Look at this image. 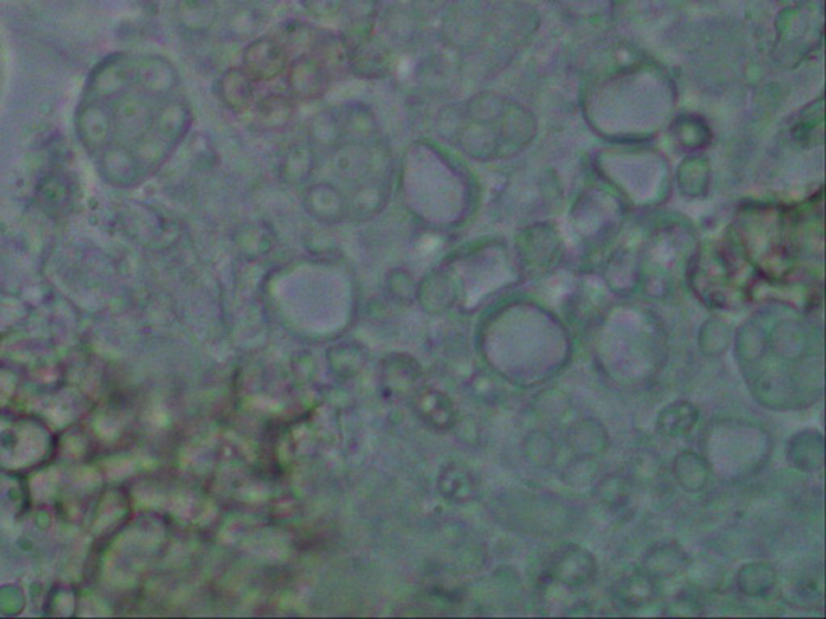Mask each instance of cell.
<instances>
[{"label":"cell","mask_w":826,"mask_h":619,"mask_svg":"<svg viewBox=\"0 0 826 619\" xmlns=\"http://www.w3.org/2000/svg\"><path fill=\"white\" fill-rule=\"evenodd\" d=\"M290 55L272 34L246 42L241 54V66L255 83H273L285 78Z\"/></svg>","instance_id":"obj_1"},{"label":"cell","mask_w":826,"mask_h":619,"mask_svg":"<svg viewBox=\"0 0 826 619\" xmlns=\"http://www.w3.org/2000/svg\"><path fill=\"white\" fill-rule=\"evenodd\" d=\"M286 87L296 103H317L327 96L332 79L324 66L311 55H300L289 62L286 70Z\"/></svg>","instance_id":"obj_2"},{"label":"cell","mask_w":826,"mask_h":619,"mask_svg":"<svg viewBox=\"0 0 826 619\" xmlns=\"http://www.w3.org/2000/svg\"><path fill=\"white\" fill-rule=\"evenodd\" d=\"M394 66V49L377 34L351 45V76L356 78L386 79Z\"/></svg>","instance_id":"obj_3"},{"label":"cell","mask_w":826,"mask_h":619,"mask_svg":"<svg viewBox=\"0 0 826 619\" xmlns=\"http://www.w3.org/2000/svg\"><path fill=\"white\" fill-rule=\"evenodd\" d=\"M303 206L307 215L320 225L332 226L348 220V198L341 189L327 181L304 188Z\"/></svg>","instance_id":"obj_4"},{"label":"cell","mask_w":826,"mask_h":619,"mask_svg":"<svg viewBox=\"0 0 826 619\" xmlns=\"http://www.w3.org/2000/svg\"><path fill=\"white\" fill-rule=\"evenodd\" d=\"M393 195L391 177H370L356 184L348 195V218L353 222H372L390 205Z\"/></svg>","instance_id":"obj_5"},{"label":"cell","mask_w":826,"mask_h":619,"mask_svg":"<svg viewBox=\"0 0 826 619\" xmlns=\"http://www.w3.org/2000/svg\"><path fill=\"white\" fill-rule=\"evenodd\" d=\"M377 145V142H374ZM366 142L345 141L331 153L332 171L348 184L362 183L373 177L377 168V149Z\"/></svg>","instance_id":"obj_6"},{"label":"cell","mask_w":826,"mask_h":619,"mask_svg":"<svg viewBox=\"0 0 826 619\" xmlns=\"http://www.w3.org/2000/svg\"><path fill=\"white\" fill-rule=\"evenodd\" d=\"M378 23L381 24L383 40L393 49H412L422 38V21L413 13L411 6L393 3L381 10Z\"/></svg>","instance_id":"obj_7"},{"label":"cell","mask_w":826,"mask_h":619,"mask_svg":"<svg viewBox=\"0 0 826 619\" xmlns=\"http://www.w3.org/2000/svg\"><path fill=\"white\" fill-rule=\"evenodd\" d=\"M257 83L244 72L243 66H230L216 79L213 93L219 103L233 115H244L255 104Z\"/></svg>","instance_id":"obj_8"},{"label":"cell","mask_w":826,"mask_h":619,"mask_svg":"<svg viewBox=\"0 0 826 619\" xmlns=\"http://www.w3.org/2000/svg\"><path fill=\"white\" fill-rule=\"evenodd\" d=\"M331 79H342L351 75V45L336 31L318 28L317 41L310 52Z\"/></svg>","instance_id":"obj_9"},{"label":"cell","mask_w":826,"mask_h":619,"mask_svg":"<svg viewBox=\"0 0 826 619\" xmlns=\"http://www.w3.org/2000/svg\"><path fill=\"white\" fill-rule=\"evenodd\" d=\"M346 141L374 145L380 141V121L369 104L362 100H348L336 108Z\"/></svg>","instance_id":"obj_10"},{"label":"cell","mask_w":826,"mask_h":619,"mask_svg":"<svg viewBox=\"0 0 826 619\" xmlns=\"http://www.w3.org/2000/svg\"><path fill=\"white\" fill-rule=\"evenodd\" d=\"M381 0H345L342 7V36L349 45L369 40L377 34L378 19H380Z\"/></svg>","instance_id":"obj_11"},{"label":"cell","mask_w":826,"mask_h":619,"mask_svg":"<svg viewBox=\"0 0 826 619\" xmlns=\"http://www.w3.org/2000/svg\"><path fill=\"white\" fill-rule=\"evenodd\" d=\"M318 152L307 141H297L283 152L278 163V177L289 188H306L310 184L318 166Z\"/></svg>","instance_id":"obj_12"},{"label":"cell","mask_w":826,"mask_h":619,"mask_svg":"<svg viewBox=\"0 0 826 619\" xmlns=\"http://www.w3.org/2000/svg\"><path fill=\"white\" fill-rule=\"evenodd\" d=\"M255 125L267 132H282L288 129L297 117V103L289 94H267L255 100L251 108Z\"/></svg>","instance_id":"obj_13"},{"label":"cell","mask_w":826,"mask_h":619,"mask_svg":"<svg viewBox=\"0 0 826 619\" xmlns=\"http://www.w3.org/2000/svg\"><path fill=\"white\" fill-rule=\"evenodd\" d=\"M219 21L222 23L220 30L223 38L227 41L248 42L261 36V31L267 24V15L257 6H231Z\"/></svg>","instance_id":"obj_14"},{"label":"cell","mask_w":826,"mask_h":619,"mask_svg":"<svg viewBox=\"0 0 826 619\" xmlns=\"http://www.w3.org/2000/svg\"><path fill=\"white\" fill-rule=\"evenodd\" d=\"M594 572H596V559L590 552L583 551L576 545L565 548L555 558L554 566H552L554 579L569 587L584 586L587 580L593 578Z\"/></svg>","instance_id":"obj_15"},{"label":"cell","mask_w":826,"mask_h":619,"mask_svg":"<svg viewBox=\"0 0 826 619\" xmlns=\"http://www.w3.org/2000/svg\"><path fill=\"white\" fill-rule=\"evenodd\" d=\"M307 142L317 152L331 153L346 141L336 108H321L307 121Z\"/></svg>","instance_id":"obj_16"},{"label":"cell","mask_w":826,"mask_h":619,"mask_svg":"<svg viewBox=\"0 0 826 619\" xmlns=\"http://www.w3.org/2000/svg\"><path fill=\"white\" fill-rule=\"evenodd\" d=\"M178 20L188 33L204 36L219 23V0H180Z\"/></svg>","instance_id":"obj_17"},{"label":"cell","mask_w":826,"mask_h":619,"mask_svg":"<svg viewBox=\"0 0 826 619\" xmlns=\"http://www.w3.org/2000/svg\"><path fill=\"white\" fill-rule=\"evenodd\" d=\"M318 28L303 20H286L278 24L272 36L288 51L290 61L309 55L317 41Z\"/></svg>","instance_id":"obj_18"},{"label":"cell","mask_w":826,"mask_h":619,"mask_svg":"<svg viewBox=\"0 0 826 619\" xmlns=\"http://www.w3.org/2000/svg\"><path fill=\"white\" fill-rule=\"evenodd\" d=\"M192 111L183 100H173L167 104L157 117V136L166 145L173 147L177 142L187 138L192 125Z\"/></svg>","instance_id":"obj_19"},{"label":"cell","mask_w":826,"mask_h":619,"mask_svg":"<svg viewBox=\"0 0 826 619\" xmlns=\"http://www.w3.org/2000/svg\"><path fill=\"white\" fill-rule=\"evenodd\" d=\"M791 463L801 470L815 471L824 465V439L815 431H804L793 437L787 447Z\"/></svg>","instance_id":"obj_20"},{"label":"cell","mask_w":826,"mask_h":619,"mask_svg":"<svg viewBox=\"0 0 826 619\" xmlns=\"http://www.w3.org/2000/svg\"><path fill=\"white\" fill-rule=\"evenodd\" d=\"M699 419V412L689 402L678 401L665 407L657 418V431L661 436L682 437L692 431Z\"/></svg>","instance_id":"obj_21"},{"label":"cell","mask_w":826,"mask_h":619,"mask_svg":"<svg viewBox=\"0 0 826 619\" xmlns=\"http://www.w3.org/2000/svg\"><path fill=\"white\" fill-rule=\"evenodd\" d=\"M688 558L680 545L664 544L654 548L646 559H644V573L650 578H668V576L678 575L685 569Z\"/></svg>","instance_id":"obj_22"},{"label":"cell","mask_w":826,"mask_h":619,"mask_svg":"<svg viewBox=\"0 0 826 619\" xmlns=\"http://www.w3.org/2000/svg\"><path fill=\"white\" fill-rule=\"evenodd\" d=\"M674 473L681 488L689 492H701L709 484V465L695 452L678 455L674 465Z\"/></svg>","instance_id":"obj_23"},{"label":"cell","mask_w":826,"mask_h":619,"mask_svg":"<svg viewBox=\"0 0 826 619\" xmlns=\"http://www.w3.org/2000/svg\"><path fill=\"white\" fill-rule=\"evenodd\" d=\"M569 440L570 446L580 457H594L607 446V433L600 423L586 419L573 426Z\"/></svg>","instance_id":"obj_24"},{"label":"cell","mask_w":826,"mask_h":619,"mask_svg":"<svg viewBox=\"0 0 826 619\" xmlns=\"http://www.w3.org/2000/svg\"><path fill=\"white\" fill-rule=\"evenodd\" d=\"M275 233L267 222H246L234 231V243L247 255H261L269 250Z\"/></svg>","instance_id":"obj_25"},{"label":"cell","mask_w":826,"mask_h":619,"mask_svg":"<svg viewBox=\"0 0 826 619\" xmlns=\"http://www.w3.org/2000/svg\"><path fill=\"white\" fill-rule=\"evenodd\" d=\"M776 573L769 563H751L738 573V586L745 596H766L775 587Z\"/></svg>","instance_id":"obj_26"},{"label":"cell","mask_w":826,"mask_h":619,"mask_svg":"<svg viewBox=\"0 0 826 619\" xmlns=\"http://www.w3.org/2000/svg\"><path fill=\"white\" fill-rule=\"evenodd\" d=\"M657 597L656 579L650 578L646 573L629 576L628 579L620 584L618 599L628 607L640 608L650 604Z\"/></svg>","instance_id":"obj_27"},{"label":"cell","mask_w":826,"mask_h":619,"mask_svg":"<svg viewBox=\"0 0 826 619\" xmlns=\"http://www.w3.org/2000/svg\"><path fill=\"white\" fill-rule=\"evenodd\" d=\"M465 124H467V117H465L464 108L457 105H443L434 115V132L441 141L447 145H455Z\"/></svg>","instance_id":"obj_28"},{"label":"cell","mask_w":826,"mask_h":619,"mask_svg":"<svg viewBox=\"0 0 826 619\" xmlns=\"http://www.w3.org/2000/svg\"><path fill=\"white\" fill-rule=\"evenodd\" d=\"M142 78H145L147 89L150 93L157 94V96L170 94L178 86V83H180L177 70L173 68L171 63L163 61L146 65Z\"/></svg>","instance_id":"obj_29"},{"label":"cell","mask_w":826,"mask_h":619,"mask_svg":"<svg viewBox=\"0 0 826 619\" xmlns=\"http://www.w3.org/2000/svg\"><path fill=\"white\" fill-rule=\"evenodd\" d=\"M307 15L317 20H331L341 15L345 0H299Z\"/></svg>","instance_id":"obj_30"},{"label":"cell","mask_w":826,"mask_h":619,"mask_svg":"<svg viewBox=\"0 0 826 619\" xmlns=\"http://www.w3.org/2000/svg\"><path fill=\"white\" fill-rule=\"evenodd\" d=\"M453 0H411V9L422 23L437 19L441 13L449 9Z\"/></svg>","instance_id":"obj_31"},{"label":"cell","mask_w":826,"mask_h":619,"mask_svg":"<svg viewBox=\"0 0 826 619\" xmlns=\"http://www.w3.org/2000/svg\"><path fill=\"white\" fill-rule=\"evenodd\" d=\"M537 440L539 446H537V442H534L533 439H530L531 446L530 449H528V453H530L531 460L539 461V463H546L549 455L552 452L551 442H549V439L544 434H539Z\"/></svg>","instance_id":"obj_32"},{"label":"cell","mask_w":826,"mask_h":619,"mask_svg":"<svg viewBox=\"0 0 826 619\" xmlns=\"http://www.w3.org/2000/svg\"><path fill=\"white\" fill-rule=\"evenodd\" d=\"M231 6H257L258 0H227Z\"/></svg>","instance_id":"obj_33"}]
</instances>
